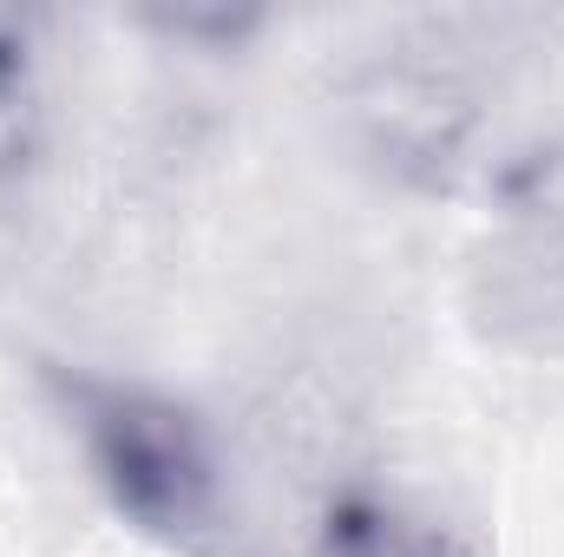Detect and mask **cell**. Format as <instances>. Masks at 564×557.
<instances>
[{
  "instance_id": "obj_1",
  "label": "cell",
  "mask_w": 564,
  "mask_h": 557,
  "mask_svg": "<svg viewBox=\"0 0 564 557\" xmlns=\"http://www.w3.org/2000/svg\"><path fill=\"white\" fill-rule=\"evenodd\" d=\"M59 414L79 439L86 479L106 492V505L151 538H197L217 525L224 505V459L210 426L191 401L119 381V374H66Z\"/></svg>"
},
{
  "instance_id": "obj_2",
  "label": "cell",
  "mask_w": 564,
  "mask_h": 557,
  "mask_svg": "<svg viewBox=\"0 0 564 557\" xmlns=\"http://www.w3.org/2000/svg\"><path fill=\"white\" fill-rule=\"evenodd\" d=\"M348 119L368 144V157H381L394 177L453 184L479 144V92L453 66L388 59V66L355 79Z\"/></svg>"
},
{
  "instance_id": "obj_3",
  "label": "cell",
  "mask_w": 564,
  "mask_h": 557,
  "mask_svg": "<svg viewBox=\"0 0 564 557\" xmlns=\"http://www.w3.org/2000/svg\"><path fill=\"white\" fill-rule=\"evenodd\" d=\"M53 139L46 46L33 13H0V190H20Z\"/></svg>"
},
{
  "instance_id": "obj_4",
  "label": "cell",
  "mask_w": 564,
  "mask_h": 557,
  "mask_svg": "<svg viewBox=\"0 0 564 557\" xmlns=\"http://www.w3.org/2000/svg\"><path fill=\"white\" fill-rule=\"evenodd\" d=\"M315 551L322 557H473V545L453 525H440L433 512H421V505H401L388 492H341L322 512Z\"/></svg>"
}]
</instances>
